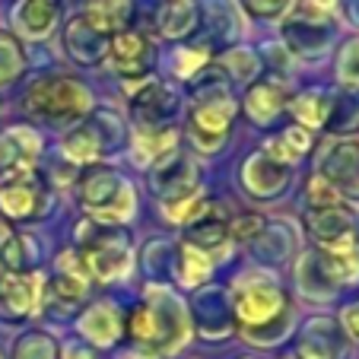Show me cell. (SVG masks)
<instances>
[{"mask_svg": "<svg viewBox=\"0 0 359 359\" xmlns=\"http://www.w3.org/2000/svg\"><path fill=\"white\" fill-rule=\"evenodd\" d=\"M334 203H344L340 194L318 175V172H312L302 184V210H318V207H334Z\"/></svg>", "mask_w": 359, "mask_h": 359, "instance_id": "obj_36", "label": "cell"}, {"mask_svg": "<svg viewBox=\"0 0 359 359\" xmlns=\"http://www.w3.org/2000/svg\"><path fill=\"white\" fill-rule=\"evenodd\" d=\"M80 16L95 32L111 39L115 32L130 26V20H134V4H130V0H89Z\"/></svg>", "mask_w": 359, "mask_h": 359, "instance_id": "obj_33", "label": "cell"}, {"mask_svg": "<svg viewBox=\"0 0 359 359\" xmlns=\"http://www.w3.org/2000/svg\"><path fill=\"white\" fill-rule=\"evenodd\" d=\"M238 4L255 20H277V16H283L292 7V0H238Z\"/></svg>", "mask_w": 359, "mask_h": 359, "instance_id": "obj_39", "label": "cell"}, {"mask_svg": "<svg viewBox=\"0 0 359 359\" xmlns=\"http://www.w3.org/2000/svg\"><path fill=\"white\" fill-rule=\"evenodd\" d=\"M238 359H261V356H238Z\"/></svg>", "mask_w": 359, "mask_h": 359, "instance_id": "obj_42", "label": "cell"}, {"mask_svg": "<svg viewBox=\"0 0 359 359\" xmlns=\"http://www.w3.org/2000/svg\"><path fill=\"white\" fill-rule=\"evenodd\" d=\"M292 359H346L350 340L344 337L334 315H312L292 331Z\"/></svg>", "mask_w": 359, "mask_h": 359, "instance_id": "obj_17", "label": "cell"}, {"mask_svg": "<svg viewBox=\"0 0 359 359\" xmlns=\"http://www.w3.org/2000/svg\"><path fill=\"white\" fill-rule=\"evenodd\" d=\"M64 51L74 64L80 67H99L109 55V35L95 32L83 16H76L67 29H64Z\"/></svg>", "mask_w": 359, "mask_h": 359, "instance_id": "obj_26", "label": "cell"}, {"mask_svg": "<svg viewBox=\"0 0 359 359\" xmlns=\"http://www.w3.org/2000/svg\"><path fill=\"white\" fill-rule=\"evenodd\" d=\"M325 130L334 137H356L359 134V93L337 89Z\"/></svg>", "mask_w": 359, "mask_h": 359, "instance_id": "obj_34", "label": "cell"}, {"mask_svg": "<svg viewBox=\"0 0 359 359\" xmlns=\"http://www.w3.org/2000/svg\"><path fill=\"white\" fill-rule=\"evenodd\" d=\"M51 207H55L51 184L35 169L0 182V217L7 223H39L51 213Z\"/></svg>", "mask_w": 359, "mask_h": 359, "instance_id": "obj_10", "label": "cell"}, {"mask_svg": "<svg viewBox=\"0 0 359 359\" xmlns=\"http://www.w3.org/2000/svg\"><path fill=\"white\" fill-rule=\"evenodd\" d=\"M89 290H93V280H89L76 248H64L55 261L51 283H48L51 299H55L57 305H64V312H76L80 305H86Z\"/></svg>", "mask_w": 359, "mask_h": 359, "instance_id": "obj_20", "label": "cell"}, {"mask_svg": "<svg viewBox=\"0 0 359 359\" xmlns=\"http://www.w3.org/2000/svg\"><path fill=\"white\" fill-rule=\"evenodd\" d=\"M226 290H229L236 337L261 350H277L292 337L296 296L277 273L264 267H245Z\"/></svg>", "mask_w": 359, "mask_h": 359, "instance_id": "obj_1", "label": "cell"}, {"mask_svg": "<svg viewBox=\"0 0 359 359\" xmlns=\"http://www.w3.org/2000/svg\"><path fill=\"white\" fill-rule=\"evenodd\" d=\"M245 251L251 255L255 267H283L290 264L296 255V229L286 219H264L261 232L245 245Z\"/></svg>", "mask_w": 359, "mask_h": 359, "instance_id": "obj_21", "label": "cell"}, {"mask_svg": "<svg viewBox=\"0 0 359 359\" xmlns=\"http://www.w3.org/2000/svg\"><path fill=\"white\" fill-rule=\"evenodd\" d=\"M109 61L111 74L124 83V86H137V83L149 80L153 70L159 67V51L143 29L128 26L109 39Z\"/></svg>", "mask_w": 359, "mask_h": 359, "instance_id": "obj_11", "label": "cell"}, {"mask_svg": "<svg viewBox=\"0 0 359 359\" xmlns=\"http://www.w3.org/2000/svg\"><path fill=\"white\" fill-rule=\"evenodd\" d=\"M74 242L93 283H124L134 271V236L128 226H105L86 217L76 223Z\"/></svg>", "mask_w": 359, "mask_h": 359, "instance_id": "obj_4", "label": "cell"}, {"mask_svg": "<svg viewBox=\"0 0 359 359\" xmlns=\"http://www.w3.org/2000/svg\"><path fill=\"white\" fill-rule=\"evenodd\" d=\"M334 321L340 325V331H344V337L350 340V344H359V296L346 299V302L337 309Z\"/></svg>", "mask_w": 359, "mask_h": 359, "instance_id": "obj_38", "label": "cell"}, {"mask_svg": "<svg viewBox=\"0 0 359 359\" xmlns=\"http://www.w3.org/2000/svg\"><path fill=\"white\" fill-rule=\"evenodd\" d=\"M201 29V7L197 0H165L156 13V32L165 41H191Z\"/></svg>", "mask_w": 359, "mask_h": 359, "instance_id": "obj_28", "label": "cell"}, {"mask_svg": "<svg viewBox=\"0 0 359 359\" xmlns=\"http://www.w3.org/2000/svg\"><path fill=\"white\" fill-rule=\"evenodd\" d=\"M182 111V93L172 80H149L128 86V115L134 128H169Z\"/></svg>", "mask_w": 359, "mask_h": 359, "instance_id": "obj_13", "label": "cell"}, {"mask_svg": "<svg viewBox=\"0 0 359 359\" xmlns=\"http://www.w3.org/2000/svg\"><path fill=\"white\" fill-rule=\"evenodd\" d=\"M315 140H318V137H315L312 130L299 128L296 121H286V124H280V128L267 130L261 149H264L273 163L286 165V169H296L302 159H309V153L315 149Z\"/></svg>", "mask_w": 359, "mask_h": 359, "instance_id": "obj_23", "label": "cell"}, {"mask_svg": "<svg viewBox=\"0 0 359 359\" xmlns=\"http://www.w3.org/2000/svg\"><path fill=\"white\" fill-rule=\"evenodd\" d=\"M229 86H248L255 76L264 74V57L248 45H232L226 51H219L210 64Z\"/></svg>", "mask_w": 359, "mask_h": 359, "instance_id": "obj_29", "label": "cell"}, {"mask_svg": "<svg viewBox=\"0 0 359 359\" xmlns=\"http://www.w3.org/2000/svg\"><path fill=\"white\" fill-rule=\"evenodd\" d=\"M61 359H102V356L86 340H67V344L61 346Z\"/></svg>", "mask_w": 359, "mask_h": 359, "instance_id": "obj_40", "label": "cell"}, {"mask_svg": "<svg viewBox=\"0 0 359 359\" xmlns=\"http://www.w3.org/2000/svg\"><path fill=\"white\" fill-rule=\"evenodd\" d=\"M41 296H45V280L39 271L4 273L0 277V318L10 325L32 318L41 309Z\"/></svg>", "mask_w": 359, "mask_h": 359, "instance_id": "obj_18", "label": "cell"}, {"mask_svg": "<svg viewBox=\"0 0 359 359\" xmlns=\"http://www.w3.org/2000/svg\"><path fill=\"white\" fill-rule=\"evenodd\" d=\"M13 22L26 39H48L61 22V0H20Z\"/></svg>", "mask_w": 359, "mask_h": 359, "instance_id": "obj_30", "label": "cell"}, {"mask_svg": "<svg viewBox=\"0 0 359 359\" xmlns=\"http://www.w3.org/2000/svg\"><path fill=\"white\" fill-rule=\"evenodd\" d=\"M217 57V48L210 45V39H191V41H182L175 45L172 51V61H169V74L172 80L178 83H191L203 74V70L213 64Z\"/></svg>", "mask_w": 359, "mask_h": 359, "instance_id": "obj_31", "label": "cell"}, {"mask_svg": "<svg viewBox=\"0 0 359 359\" xmlns=\"http://www.w3.org/2000/svg\"><path fill=\"white\" fill-rule=\"evenodd\" d=\"M76 331L93 350H111L124 340V312L111 299L89 302L83 305L80 318H76Z\"/></svg>", "mask_w": 359, "mask_h": 359, "instance_id": "obj_19", "label": "cell"}, {"mask_svg": "<svg viewBox=\"0 0 359 359\" xmlns=\"http://www.w3.org/2000/svg\"><path fill=\"white\" fill-rule=\"evenodd\" d=\"M41 156V137L26 124L4 130L0 134V175H20V172H32Z\"/></svg>", "mask_w": 359, "mask_h": 359, "instance_id": "obj_22", "label": "cell"}, {"mask_svg": "<svg viewBox=\"0 0 359 359\" xmlns=\"http://www.w3.org/2000/svg\"><path fill=\"white\" fill-rule=\"evenodd\" d=\"M219 264H223L219 258H213V255H207V251H201V248H194V245L178 238L175 248H172L169 273L182 290H201V286L210 283L213 271H217Z\"/></svg>", "mask_w": 359, "mask_h": 359, "instance_id": "obj_25", "label": "cell"}, {"mask_svg": "<svg viewBox=\"0 0 359 359\" xmlns=\"http://www.w3.org/2000/svg\"><path fill=\"white\" fill-rule=\"evenodd\" d=\"M147 188L159 203H178L191 201V197L203 194V175L197 159L178 143L175 149H169L165 156H159L156 163L147 169Z\"/></svg>", "mask_w": 359, "mask_h": 359, "instance_id": "obj_8", "label": "cell"}, {"mask_svg": "<svg viewBox=\"0 0 359 359\" xmlns=\"http://www.w3.org/2000/svg\"><path fill=\"white\" fill-rule=\"evenodd\" d=\"M128 140L130 128H124L121 115L109 109H93L80 124H74L61 137V156L74 163L76 169H83V165L102 163L118 149H128Z\"/></svg>", "mask_w": 359, "mask_h": 359, "instance_id": "obj_7", "label": "cell"}, {"mask_svg": "<svg viewBox=\"0 0 359 359\" xmlns=\"http://www.w3.org/2000/svg\"><path fill=\"white\" fill-rule=\"evenodd\" d=\"M302 229L315 251H344L359 245V217L350 203L302 210Z\"/></svg>", "mask_w": 359, "mask_h": 359, "instance_id": "obj_15", "label": "cell"}, {"mask_svg": "<svg viewBox=\"0 0 359 359\" xmlns=\"http://www.w3.org/2000/svg\"><path fill=\"white\" fill-rule=\"evenodd\" d=\"M321 178L340 194V201L356 207L359 203V137H334L325 143L315 165Z\"/></svg>", "mask_w": 359, "mask_h": 359, "instance_id": "obj_16", "label": "cell"}, {"mask_svg": "<svg viewBox=\"0 0 359 359\" xmlns=\"http://www.w3.org/2000/svg\"><path fill=\"white\" fill-rule=\"evenodd\" d=\"M334 20L327 13H318L309 7L305 0H296L292 16L283 26V48L290 57H302V61H321L327 55V48L334 41Z\"/></svg>", "mask_w": 359, "mask_h": 359, "instance_id": "obj_12", "label": "cell"}, {"mask_svg": "<svg viewBox=\"0 0 359 359\" xmlns=\"http://www.w3.org/2000/svg\"><path fill=\"white\" fill-rule=\"evenodd\" d=\"M334 80L340 89L359 93V35H350L337 45V57H334Z\"/></svg>", "mask_w": 359, "mask_h": 359, "instance_id": "obj_35", "label": "cell"}, {"mask_svg": "<svg viewBox=\"0 0 359 359\" xmlns=\"http://www.w3.org/2000/svg\"><path fill=\"white\" fill-rule=\"evenodd\" d=\"M178 143H182L178 124H169V128H130L128 153H130V159H134V165L149 169L159 156H165L169 149H175Z\"/></svg>", "mask_w": 359, "mask_h": 359, "instance_id": "obj_27", "label": "cell"}, {"mask_svg": "<svg viewBox=\"0 0 359 359\" xmlns=\"http://www.w3.org/2000/svg\"><path fill=\"white\" fill-rule=\"evenodd\" d=\"M191 105L184 111L182 140H188V153L210 159L219 156L238 121V95L236 86L223 80L213 67H207L197 80L188 83Z\"/></svg>", "mask_w": 359, "mask_h": 359, "instance_id": "obj_3", "label": "cell"}, {"mask_svg": "<svg viewBox=\"0 0 359 359\" xmlns=\"http://www.w3.org/2000/svg\"><path fill=\"white\" fill-rule=\"evenodd\" d=\"M76 201L89 219L128 226L137 217V184L109 163L83 165L76 175Z\"/></svg>", "mask_w": 359, "mask_h": 359, "instance_id": "obj_5", "label": "cell"}, {"mask_svg": "<svg viewBox=\"0 0 359 359\" xmlns=\"http://www.w3.org/2000/svg\"><path fill=\"white\" fill-rule=\"evenodd\" d=\"M296 292H299V299L318 302V305L334 302V299L340 296V290H334V286L327 283V277H325V271H321V264H318L312 248L296 261Z\"/></svg>", "mask_w": 359, "mask_h": 359, "instance_id": "obj_32", "label": "cell"}, {"mask_svg": "<svg viewBox=\"0 0 359 359\" xmlns=\"http://www.w3.org/2000/svg\"><path fill=\"white\" fill-rule=\"evenodd\" d=\"M334 95H337V89H331V86L292 89V99H290V105H286V118L318 137L327 124V115H331Z\"/></svg>", "mask_w": 359, "mask_h": 359, "instance_id": "obj_24", "label": "cell"}, {"mask_svg": "<svg viewBox=\"0 0 359 359\" xmlns=\"http://www.w3.org/2000/svg\"><path fill=\"white\" fill-rule=\"evenodd\" d=\"M191 337L188 305L165 283H147L124 312V340L153 356H175Z\"/></svg>", "mask_w": 359, "mask_h": 359, "instance_id": "obj_2", "label": "cell"}, {"mask_svg": "<svg viewBox=\"0 0 359 359\" xmlns=\"http://www.w3.org/2000/svg\"><path fill=\"white\" fill-rule=\"evenodd\" d=\"M115 359H156L153 353H147V350H140V346H128L124 353H118Z\"/></svg>", "mask_w": 359, "mask_h": 359, "instance_id": "obj_41", "label": "cell"}, {"mask_svg": "<svg viewBox=\"0 0 359 359\" xmlns=\"http://www.w3.org/2000/svg\"><path fill=\"white\" fill-rule=\"evenodd\" d=\"M236 184L242 191L245 201L251 203H271L290 194L292 188V169L273 163L264 149H251L248 156L238 163L236 169Z\"/></svg>", "mask_w": 359, "mask_h": 359, "instance_id": "obj_14", "label": "cell"}, {"mask_svg": "<svg viewBox=\"0 0 359 359\" xmlns=\"http://www.w3.org/2000/svg\"><path fill=\"white\" fill-rule=\"evenodd\" d=\"M264 213H258V210H238V213H232L229 217V238H232V245L236 248H245V245L251 242V238L261 232V226H264Z\"/></svg>", "mask_w": 359, "mask_h": 359, "instance_id": "obj_37", "label": "cell"}, {"mask_svg": "<svg viewBox=\"0 0 359 359\" xmlns=\"http://www.w3.org/2000/svg\"><path fill=\"white\" fill-rule=\"evenodd\" d=\"M22 109L35 121L74 128L95 109V95L89 83H83L74 74H41L29 83L26 95H22Z\"/></svg>", "mask_w": 359, "mask_h": 359, "instance_id": "obj_6", "label": "cell"}, {"mask_svg": "<svg viewBox=\"0 0 359 359\" xmlns=\"http://www.w3.org/2000/svg\"><path fill=\"white\" fill-rule=\"evenodd\" d=\"M292 99V83L286 74H273L264 70L261 76L245 86V93L238 95V115L258 130H273L277 121L286 115V105Z\"/></svg>", "mask_w": 359, "mask_h": 359, "instance_id": "obj_9", "label": "cell"}]
</instances>
